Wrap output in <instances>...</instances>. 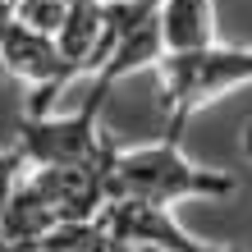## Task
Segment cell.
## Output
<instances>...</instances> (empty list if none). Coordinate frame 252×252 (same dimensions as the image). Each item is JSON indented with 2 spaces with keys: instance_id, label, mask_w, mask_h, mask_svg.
Returning a JSON list of instances; mask_svg holds the SVG:
<instances>
[{
  "instance_id": "1",
  "label": "cell",
  "mask_w": 252,
  "mask_h": 252,
  "mask_svg": "<svg viewBox=\"0 0 252 252\" xmlns=\"http://www.w3.org/2000/svg\"><path fill=\"white\" fill-rule=\"evenodd\" d=\"M239 192V179L225 170L197 165L179 138L142 142L115 152L106 170V202H147V206H179V202H225Z\"/></svg>"
},
{
  "instance_id": "2",
  "label": "cell",
  "mask_w": 252,
  "mask_h": 252,
  "mask_svg": "<svg viewBox=\"0 0 252 252\" xmlns=\"http://www.w3.org/2000/svg\"><path fill=\"white\" fill-rule=\"evenodd\" d=\"M101 106H106V96H87V106L69 115L28 110L19 120V142H14L28 170H73V174H96L106 184V170L120 147L101 128Z\"/></svg>"
},
{
  "instance_id": "3",
  "label": "cell",
  "mask_w": 252,
  "mask_h": 252,
  "mask_svg": "<svg viewBox=\"0 0 252 252\" xmlns=\"http://www.w3.org/2000/svg\"><path fill=\"white\" fill-rule=\"evenodd\" d=\"M152 73H156V87H160V101H165V110H170V133L165 138H179L184 124L192 120V110H202V106H211L216 96L252 83V46L216 41V46H206V51L165 55Z\"/></svg>"
},
{
  "instance_id": "4",
  "label": "cell",
  "mask_w": 252,
  "mask_h": 252,
  "mask_svg": "<svg viewBox=\"0 0 252 252\" xmlns=\"http://www.w3.org/2000/svg\"><path fill=\"white\" fill-rule=\"evenodd\" d=\"M0 69H9L14 78L28 83V92H32V106L28 110H51V101L78 78V69L60 55L55 37L28 28L19 14H9L0 23Z\"/></svg>"
},
{
  "instance_id": "5",
  "label": "cell",
  "mask_w": 252,
  "mask_h": 252,
  "mask_svg": "<svg viewBox=\"0 0 252 252\" xmlns=\"http://www.w3.org/2000/svg\"><path fill=\"white\" fill-rule=\"evenodd\" d=\"M101 225H106L115 239H124L142 252H239L211 239H197L174 206H147V202H106L101 211Z\"/></svg>"
},
{
  "instance_id": "6",
  "label": "cell",
  "mask_w": 252,
  "mask_h": 252,
  "mask_svg": "<svg viewBox=\"0 0 252 252\" xmlns=\"http://www.w3.org/2000/svg\"><path fill=\"white\" fill-rule=\"evenodd\" d=\"M160 41L165 55H188V51H206L220 41V23H216V0H160Z\"/></svg>"
},
{
  "instance_id": "7",
  "label": "cell",
  "mask_w": 252,
  "mask_h": 252,
  "mask_svg": "<svg viewBox=\"0 0 252 252\" xmlns=\"http://www.w3.org/2000/svg\"><path fill=\"white\" fill-rule=\"evenodd\" d=\"M23 179H28V160H23V152H19V147L0 152V216H5V206H9L14 192H19Z\"/></svg>"
},
{
  "instance_id": "8",
  "label": "cell",
  "mask_w": 252,
  "mask_h": 252,
  "mask_svg": "<svg viewBox=\"0 0 252 252\" xmlns=\"http://www.w3.org/2000/svg\"><path fill=\"white\" fill-rule=\"evenodd\" d=\"M101 252H138L133 243H124V239H115V234L106 229V243H101Z\"/></svg>"
},
{
  "instance_id": "9",
  "label": "cell",
  "mask_w": 252,
  "mask_h": 252,
  "mask_svg": "<svg viewBox=\"0 0 252 252\" xmlns=\"http://www.w3.org/2000/svg\"><path fill=\"white\" fill-rule=\"evenodd\" d=\"M0 252H32V248H19V243H9V239H0Z\"/></svg>"
},
{
  "instance_id": "10",
  "label": "cell",
  "mask_w": 252,
  "mask_h": 252,
  "mask_svg": "<svg viewBox=\"0 0 252 252\" xmlns=\"http://www.w3.org/2000/svg\"><path fill=\"white\" fill-rule=\"evenodd\" d=\"M243 152H248V156H252V128H248V133H243Z\"/></svg>"
},
{
  "instance_id": "11",
  "label": "cell",
  "mask_w": 252,
  "mask_h": 252,
  "mask_svg": "<svg viewBox=\"0 0 252 252\" xmlns=\"http://www.w3.org/2000/svg\"><path fill=\"white\" fill-rule=\"evenodd\" d=\"M138 252H142V248H138Z\"/></svg>"
}]
</instances>
